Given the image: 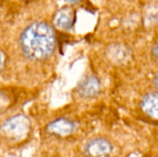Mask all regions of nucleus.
Instances as JSON below:
<instances>
[{"label": "nucleus", "mask_w": 158, "mask_h": 157, "mask_svg": "<svg viewBox=\"0 0 158 157\" xmlns=\"http://www.w3.org/2000/svg\"><path fill=\"white\" fill-rule=\"evenodd\" d=\"M114 151L112 143L103 137L91 139L83 147L85 157H109Z\"/></svg>", "instance_id": "7ed1b4c3"}, {"label": "nucleus", "mask_w": 158, "mask_h": 157, "mask_svg": "<svg viewBox=\"0 0 158 157\" xmlns=\"http://www.w3.org/2000/svg\"><path fill=\"white\" fill-rule=\"evenodd\" d=\"M76 123L67 118H56L45 127V131L48 135L56 138H65L71 135L76 130Z\"/></svg>", "instance_id": "20e7f679"}, {"label": "nucleus", "mask_w": 158, "mask_h": 157, "mask_svg": "<svg viewBox=\"0 0 158 157\" xmlns=\"http://www.w3.org/2000/svg\"><path fill=\"white\" fill-rule=\"evenodd\" d=\"M76 20V12L70 6L61 7L54 16V24L56 28L64 31H69L74 26Z\"/></svg>", "instance_id": "423d86ee"}, {"label": "nucleus", "mask_w": 158, "mask_h": 157, "mask_svg": "<svg viewBox=\"0 0 158 157\" xmlns=\"http://www.w3.org/2000/svg\"><path fill=\"white\" fill-rule=\"evenodd\" d=\"M153 54L156 58H158V43L156 45H155V47L153 49Z\"/></svg>", "instance_id": "9d476101"}, {"label": "nucleus", "mask_w": 158, "mask_h": 157, "mask_svg": "<svg viewBox=\"0 0 158 157\" xmlns=\"http://www.w3.org/2000/svg\"><path fill=\"white\" fill-rule=\"evenodd\" d=\"M13 104L12 95L6 91L0 90V114L6 111Z\"/></svg>", "instance_id": "6e6552de"}, {"label": "nucleus", "mask_w": 158, "mask_h": 157, "mask_svg": "<svg viewBox=\"0 0 158 157\" xmlns=\"http://www.w3.org/2000/svg\"><path fill=\"white\" fill-rule=\"evenodd\" d=\"M101 90L99 79L94 75L85 76L77 86L78 94L85 99H91L97 96Z\"/></svg>", "instance_id": "39448f33"}, {"label": "nucleus", "mask_w": 158, "mask_h": 157, "mask_svg": "<svg viewBox=\"0 0 158 157\" xmlns=\"http://www.w3.org/2000/svg\"><path fill=\"white\" fill-rule=\"evenodd\" d=\"M19 46L27 58L34 61L45 60L56 49L55 31L46 22H32L21 32Z\"/></svg>", "instance_id": "f257e3e1"}, {"label": "nucleus", "mask_w": 158, "mask_h": 157, "mask_svg": "<svg viewBox=\"0 0 158 157\" xmlns=\"http://www.w3.org/2000/svg\"><path fill=\"white\" fill-rule=\"evenodd\" d=\"M141 107L148 117L158 119V93L146 94L142 100Z\"/></svg>", "instance_id": "0eeeda50"}, {"label": "nucleus", "mask_w": 158, "mask_h": 157, "mask_svg": "<svg viewBox=\"0 0 158 157\" xmlns=\"http://www.w3.org/2000/svg\"><path fill=\"white\" fill-rule=\"evenodd\" d=\"M154 84L156 85V87L158 89V73L156 74V76L155 77V80H154Z\"/></svg>", "instance_id": "f8f14e48"}, {"label": "nucleus", "mask_w": 158, "mask_h": 157, "mask_svg": "<svg viewBox=\"0 0 158 157\" xmlns=\"http://www.w3.org/2000/svg\"><path fill=\"white\" fill-rule=\"evenodd\" d=\"M4 64H5V56L3 53L0 52V71L2 70V68L4 67Z\"/></svg>", "instance_id": "1a4fd4ad"}, {"label": "nucleus", "mask_w": 158, "mask_h": 157, "mask_svg": "<svg viewBox=\"0 0 158 157\" xmlns=\"http://www.w3.org/2000/svg\"><path fill=\"white\" fill-rule=\"evenodd\" d=\"M64 1H66V2H68V3H69V4H77V3H79L81 0H64Z\"/></svg>", "instance_id": "9b49d317"}, {"label": "nucleus", "mask_w": 158, "mask_h": 157, "mask_svg": "<svg viewBox=\"0 0 158 157\" xmlns=\"http://www.w3.org/2000/svg\"><path fill=\"white\" fill-rule=\"evenodd\" d=\"M31 131V120L24 115L13 116L0 126V137L10 143H23L28 139Z\"/></svg>", "instance_id": "f03ea898"}]
</instances>
